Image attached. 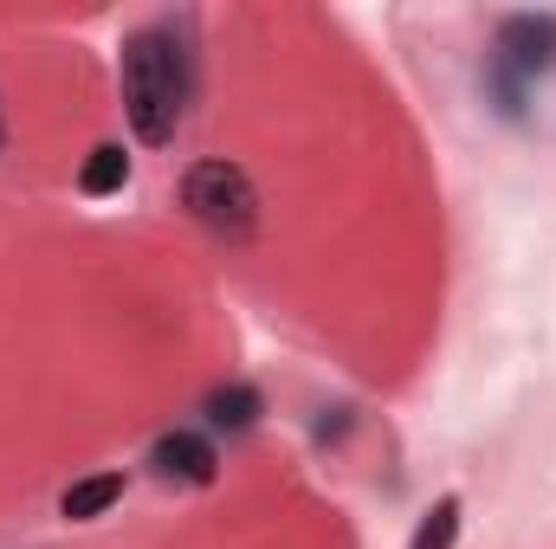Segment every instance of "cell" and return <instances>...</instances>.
Wrapping results in <instances>:
<instances>
[{
	"mask_svg": "<svg viewBox=\"0 0 556 549\" xmlns=\"http://www.w3.org/2000/svg\"><path fill=\"white\" fill-rule=\"evenodd\" d=\"M194 91V59L181 26H142L124 46V111L142 142H175Z\"/></svg>",
	"mask_w": 556,
	"mask_h": 549,
	"instance_id": "6da1fadb",
	"label": "cell"
},
{
	"mask_svg": "<svg viewBox=\"0 0 556 549\" xmlns=\"http://www.w3.org/2000/svg\"><path fill=\"white\" fill-rule=\"evenodd\" d=\"M181 201L207 233H220L233 246H247L260 233V194H253L247 168H233V162H194L181 181Z\"/></svg>",
	"mask_w": 556,
	"mask_h": 549,
	"instance_id": "7a4b0ae2",
	"label": "cell"
},
{
	"mask_svg": "<svg viewBox=\"0 0 556 549\" xmlns=\"http://www.w3.org/2000/svg\"><path fill=\"white\" fill-rule=\"evenodd\" d=\"M149 465H155V478H168V485H214L220 452H214L201 433H162L155 452H149Z\"/></svg>",
	"mask_w": 556,
	"mask_h": 549,
	"instance_id": "3957f363",
	"label": "cell"
},
{
	"mask_svg": "<svg viewBox=\"0 0 556 549\" xmlns=\"http://www.w3.org/2000/svg\"><path fill=\"white\" fill-rule=\"evenodd\" d=\"M498 52H511V65L518 72H544L556 65V20H505V33H498Z\"/></svg>",
	"mask_w": 556,
	"mask_h": 549,
	"instance_id": "277c9868",
	"label": "cell"
},
{
	"mask_svg": "<svg viewBox=\"0 0 556 549\" xmlns=\"http://www.w3.org/2000/svg\"><path fill=\"white\" fill-rule=\"evenodd\" d=\"M117 498H124V472H98V478H78V485L59 498V511H65L72 524H85V518H104Z\"/></svg>",
	"mask_w": 556,
	"mask_h": 549,
	"instance_id": "5b68a950",
	"label": "cell"
},
{
	"mask_svg": "<svg viewBox=\"0 0 556 549\" xmlns=\"http://www.w3.org/2000/svg\"><path fill=\"white\" fill-rule=\"evenodd\" d=\"M124 181H130V155H124L117 142H98L91 162H85V175H78V188H85V194H117Z\"/></svg>",
	"mask_w": 556,
	"mask_h": 549,
	"instance_id": "8992f818",
	"label": "cell"
},
{
	"mask_svg": "<svg viewBox=\"0 0 556 549\" xmlns=\"http://www.w3.org/2000/svg\"><path fill=\"white\" fill-rule=\"evenodd\" d=\"M207 420H214V426H227V433H247V426L260 420V395H253L247 382L214 388V395H207Z\"/></svg>",
	"mask_w": 556,
	"mask_h": 549,
	"instance_id": "52a82bcc",
	"label": "cell"
},
{
	"mask_svg": "<svg viewBox=\"0 0 556 549\" xmlns=\"http://www.w3.org/2000/svg\"><path fill=\"white\" fill-rule=\"evenodd\" d=\"M453 544H459V498H440V505L420 518V531H415L408 549H453Z\"/></svg>",
	"mask_w": 556,
	"mask_h": 549,
	"instance_id": "ba28073f",
	"label": "cell"
}]
</instances>
